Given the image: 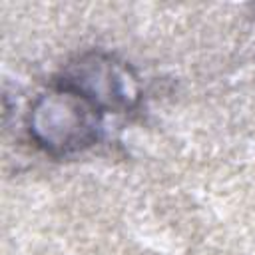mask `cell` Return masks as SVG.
Segmentation results:
<instances>
[{
  "mask_svg": "<svg viewBox=\"0 0 255 255\" xmlns=\"http://www.w3.org/2000/svg\"><path fill=\"white\" fill-rule=\"evenodd\" d=\"M100 110L78 92L56 84L42 94L30 112V135L44 151L68 155L96 143L100 133Z\"/></svg>",
  "mask_w": 255,
  "mask_h": 255,
  "instance_id": "1",
  "label": "cell"
},
{
  "mask_svg": "<svg viewBox=\"0 0 255 255\" xmlns=\"http://www.w3.org/2000/svg\"><path fill=\"white\" fill-rule=\"evenodd\" d=\"M58 84L78 92L92 106L104 112H126L137 104L139 90L135 76L124 62L106 54H88L72 64Z\"/></svg>",
  "mask_w": 255,
  "mask_h": 255,
  "instance_id": "2",
  "label": "cell"
}]
</instances>
